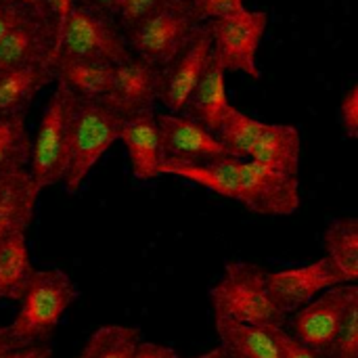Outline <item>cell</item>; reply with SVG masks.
Here are the masks:
<instances>
[{
  "instance_id": "cell-1",
  "label": "cell",
  "mask_w": 358,
  "mask_h": 358,
  "mask_svg": "<svg viewBox=\"0 0 358 358\" xmlns=\"http://www.w3.org/2000/svg\"><path fill=\"white\" fill-rule=\"evenodd\" d=\"M162 174L191 180L262 216H289L300 208V180L296 174L250 159L227 155L201 164L162 162Z\"/></svg>"
},
{
  "instance_id": "cell-2",
  "label": "cell",
  "mask_w": 358,
  "mask_h": 358,
  "mask_svg": "<svg viewBox=\"0 0 358 358\" xmlns=\"http://www.w3.org/2000/svg\"><path fill=\"white\" fill-rule=\"evenodd\" d=\"M214 317L258 327H285L287 315L279 310L268 292V271L248 260L224 266L220 281L210 289Z\"/></svg>"
},
{
  "instance_id": "cell-3",
  "label": "cell",
  "mask_w": 358,
  "mask_h": 358,
  "mask_svg": "<svg viewBox=\"0 0 358 358\" xmlns=\"http://www.w3.org/2000/svg\"><path fill=\"white\" fill-rule=\"evenodd\" d=\"M78 300V287L59 268L34 271L19 302L10 334L21 346L44 344L55 334L67 308Z\"/></svg>"
},
{
  "instance_id": "cell-4",
  "label": "cell",
  "mask_w": 358,
  "mask_h": 358,
  "mask_svg": "<svg viewBox=\"0 0 358 358\" xmlns=\"http://www.w3.org/2000/svg\"><path fill=\"white\" fill-rule=\"evenodd\" d=\"M130 57L132 52L128 48L126 36L115 19L76 2L52 46L48 65L52 67L57 59L117 65Z\"/></svg>"
},
{
  "instance_id": "cell-5",
  "label": "cell",
  "mask_w": 358,
  "mask_h": 358,
  "mask_svg": "<svg viewBox=\"0 0 358 358\" xmlns=\"http://www.w3.org/2000/svg\"><path fill=\"white\" fill-rule=\"evenodd\" d=\"M76 103L78 96L61 82H57L42 111L36 138L31 141L27 172L38 193L63 180L67 168V155H69Z\"/></svg>"
},
{
  "instance_id": "cell-6",
  "label": "cell",
  "mask_w": 358,
  "mask_h": 358,
  "mask_svg": "<svg viewBox=\"0 0 358 358\" xmlns=\"http://www.w3.org/2000/svg\"><path fill=\"white\" fill-rule=\"evenodd\" d=\"M122 122L124 117L103 103L78 99L71 124L67 168L61 180L67 193H78L96 162L107 153V149H111L115 141H120Z\"/></svg>"
},
{
  "instance_id": "cell-7",
  "label": "cell",
  "mask_w": 358,
  "mask_h": 358,
  "mask_svg": "<svg viewBox=\"0 0 358 358\" xmlns=\"http://www.w3.org/2000/svg\"><path fill=\"white\" fill-rule=\"evenodd\" d=\"M201 25L187 6L166 4L124 31V36L134 57L164 69L189 46Z\"/></svg>"
},
{
  "instance_id": "cell-8",
  "label": "cell",
  "mask_w": 358,
  "mask_h": 358,
  "mask_svg": "<svg viewBox=\"0 0 358 358\" xmlns=\"http://www.w3.org/2000/svg\"><path fill=\"white\" fill-rule=\"evenodd\" d=\"M268 25L264 10H250L206 23L212 38V55L224 71H241L252 80H260L258 48Z\"/></svg>"
},
{
  "instance_id": "cell-9",
  "label": "cell",
  "mask_w": 358,
  "mask_h": 358,
  "mask_svg": "<svg viewBox=\"0 0 358 358\" xmlns=\"http://www.w3.org/2000/svg\"><path fill=\"white\" fill-rule=\"evenodd\" d=\"M358 306L357 283H342L302 306L292 317V336L302 344L327 355L340 327L352 308Z\"/></svg>"
},
{
  "instance_id": "cell-10",
  "label": "cell",
  "mask_w": 358,
  "mask_h": 358,
  "mask_svg": "<svg viewBox=\"0 0 358 358\" xmlns=\"http://www.w3.org/2000/svg\"><path fill=\"white\" fill-rule=\"evenodd\" d=\"M155 124L162 162L201 164L227 157L216 134L182 113H155Z\"/></svg>"
},
{
  "instance_id": "cell-11",
  "label": "cell",
  "mask_w": 358,
  "mask_h": 358,
  "mask_svg": "<svg viewBox=\"0 0 358 358\" xmlns=\"http://www.w3.org/2000/svg\"><path fill=\"white\" fill-rule=\"evenodd\" d=\"M159 88L162 69L132 55L130 59L113 65V82L101 103L117 115L130 117L153 109L155 101H159Z\"/></svg>"
},
{
  "instance_id": "cell-12",
  "label": "cell",
  "mask_w": 358,
  "mask_h": 358,
  "mask_svg": "<svg viewBox=\"0 0 358 358\" xmlns=\"http://www.w3.org/2000/svg\"><path fill=\"white\" fill-rule=\"evenodd\" d=\"M342 283V277L327 258H321L306 266L268 273V292L279 310L287 317L313 302L319 294Z\"/></svg>"
},
{
  "instance_id": "cell-13",
  "label": "cell",
  "mask_w": 358,
  "mask_h": 358,
  "mask_svg": "<svg viewBox=\"0 0 358 358\" xmlns=\"http://www.w3.org/2000/svg\"><path fill=\"white\" fill-rule=\"evenodd\" d=\"M212 59V38L206 23L197 29L189 46L162 69L159 101L170 109V113H182L191 92L201 80Z\"/></svg>"
},
{
  "instance_id": "cell-14",
  "label": "cell",
  "mask_w": 358,
  "mask_h": 358,
  "mask_svg": "<svg viewBox=\"0 0 358 358\" xmlns=\"http://www.w3.org/2000/svg\"><path fill=\"white\" fill-rule=\"evenodd\" d=\"M52 44V21L44 13H31L0 40V71L19 65L48 63Z\"/></svg>"
},
{
  "instance_id": "cell-15",
  "label": "cell",
  "mask_w": 358,
  "mask_h": 358,
  "mask_svg": "<svg viewBox=\"0 0 358 358\" xmlns=\"http://www.w3.org/2000/svg\"><path fill=\"white\" fill-rule=\"evenodd\" d=\"M120 141L124 143L130 168L134 178L138 180H151L159 176L162 166V151H159V138H157V124H155V111H141L130 117H124Z\"/></svg>"
},
{
  "instance_id": "cell-16",
  "label": "cell",
  "mask_w": 358,
  "mask_h": 358,
  "mask_svg": "<svg viewBox=\"0 0 358 358\" xmlns=\"http://www.w3.org/2000/svg\"><path fill=\"white\" fill-rule=\"evenodd\" d=\"M38 197L27 168L0 174V239L29 229Z\"/></svg>"
},
{
  "instance_id": "cell-17",
  "label": "cell",
  "mask_w": 358,
  "mask_h": 358,
  "mask_svg": "<svg viewBox=\"0 0 358 358\" xmlns=\"http://www.w3.org/2000/svg\"><path fill=\"white\" fill-rule=\"evenodd\" d=\"M224 73L227 71L220 67V63L212 55L208 69L203 71L201 80L197 82L195 90L191 92V96L182 109V115L199 122L203 128H208L214 134L220 128L227 111L231 109Z\"/></svg>"
},
{
  "instance_id": "cell-18",
  "label": "cell",
  "mask_w": 358,
  "mask_h": 358,
  "mask_svg": "<svg viewBox=\"0 0 358 358\" xmlns=\"http://www.w3.org/2000/svg\"><path fill=\"white\" fill-rule=\"evenodd\" d=\"M55 80L48 63L19 65L0 71V117L25 115L36 94Z\"/></svg>"
},
{
  "instance_id": "cell-19",
  "label": "cell",
  "mask_w": 358,
  "mask_h": 358,
  "mask_svg": "<svg viewBox=\"0 0 358 358\" xmlns=\"http://www.w3.org/2000/svg\"><path fill=\"white\" fill-rule=\"evenodd\" d=\"M250 162L285 170L298 176L300 170V132L289 124H262L250 153Z\"/></svg>"
},
{
  "instance_id": "cell-20",
  "label": "cell",
  "mask_w": 358,
  "mask_h": 358,
  "mask_svg": "<svg viewBox=\"0 0 358 358\" xmlns=\"http://www.w3.org/2000/svg\"><path fill=\"white\" fill-rule=\"evenodd\" d=\"M220 348L227 358H281L271 327L239 323L224 317H214Z\"/></svg>"
},
{
  "instance_id": "cell-21",
  "label": "cell",
  "mask_w": 358,
  "mask_h": 358,
  "mask_svg": "<svg viewBox=\"0 0 358 358\" xmlns=\"http://www.w3.org/2000/svg\"><path fill=\"white\" fill-rule=\"evenodd\" d=\"M55 80L69 88L78 99L101 103L113 82V65L84 63V61H67L57 59L52 63Z\"/></svg>"
},
{
  "instance_id": "cell-22",
  "label": "cell",
  "mask_w": 358,
  "mask_h": 358,
  "mask_svg": "<svg viewBox=\"0 0 358 358\" xmlns=\"http://www.w3.org/2000/svg\"><path fill=\"white\" fill-rule=\"evenodd\" d=\"M25 233H13L0 239V300H19L34 275Z\"/></svg>"
},
{
  "instance_id": "cell-23",
  "label": "cell",
  "mask_w": 358,
  "mask_h": 358,
  "mask_svg": "<svg viewBox=\"0 0 358 358\" xmlns=\"http://www.w3.org/2000/svg\"><path fill=\"white\" fill-rule=\"evenodd\" d=\"M327 260L334 264L344 283H357L358 279V218L346 216L334 220L325 235Z\"/></svg>"
},
{
  "instance_id": "cell-24",
  "label": "cell",
  "mask_w": 358,
  "mask_h": 358,
  "mask_svg": "<svg viewBox=\"0 0 358 358\" xmlns=\"http://www.w3.org/2000/svg\"><path fill=\"white\" fill-rule=\"evenodd\" d=\"M141 329L132 325H105L96 329L76 358H132Z\"/></svg>"
},
{
  "instance_id": "cell-25",
  "label": "cell",
  "mask_w": 358,
  "mask_h": 358,
  "mask_svg": "<svg viewBox=\"0 0 358 358\" xmlns=\"http://www.w3.org/2000/svg\"><path fill=\"white\" fill-rule=\"evenodd\" d=\"M31 138L25 115L0 117V174L23 170L29 166Z\"/></svg>"
},
{
  "instance_id": "cell-26",
  "label": "cell",
  "mask_w": 358,
  "mask_h": 358,
  "mask_svg": "<svg viewBox=\"0 0 358 358\" xmlns=\"http://www.w3.org/2000/svg\"><path fill=\"white\" fill-rule=\"evenodd\" d=\"M262 124L264 122H260L231 105L220 128L216 130V138L224 147L227 155L237 157V159H248V153H250Z\"/></svg>"
},
{
  "instance_id": "cell-27",
  "label": "cell",
  "mask_w": 358,
  "mask_h": 358,
  "mask_svg": "<svg viewBox=\"0 0 358 358\" xmlns=\"http://www.w3.org/2000/svg\"><path fill=\"white\" fill-rule=\"evenodd\" d=\"M189 10L197 23H210L243 13L245 4L243 0H191Z\"/></svg>"
},
{
  "instance_id": "cell-28",
  "label": "cell",
  "mask_w": 358,
  "mask_h": 358,
  "mask_svg": "<svg viewBox=\"0 0 358 358\" xmlns=\"http://www.w3.org/2000/svg\"><path fill=\"white\" fill-rule=\"evenodd\" d=\"M325 358H358V306L346 317Z\"/></svg>"
},
{
  "instance_id": "cell-29",
  "label": "cell",
  "mask_w": 358,
  "mask_h": 358,
  "mask_svg": "<svg viewBox=\"0 0 358 358\" xmlns=\"http://www.w3.org/2000/svg\"><path fill=\"white\" fill-rule=\"evenodd\" d=\"M166 4H172V2L170 0H124L115 15V23L120 25L122 31H128L130 27L147 19L155 10L164 8Z\"/></svg>"
},
{
  "instance_id": "cell-30",
  "label": "cell",
  "mask_w": 358,
  "mask_h": 358,
  "mask_svg": "<svg viewBox=\"0 0 358 358\" xmlns=\"http://www.w3.org/2000/svg\"><path fill=\"white\" fill-rule=\"evenodd\" d=\"M271 334L279 346L281 358H325V355L317 352L315 348L302 344L298 338H294L285 327H271Z\"/></svg>"
},
{
  "instance_id": "cell-31",
  "label": "cell",
  "mask_w": 358,
  "mask_h": 358,
  "mask_svg": "<svg viewBox=\"0 0 358 358\" xmlns=\"http://www.w3.org/2000/svg\"><path fill=\"white\" fill-rule=\"evenodd\" d=\"M340 122L348 138L358 136V86H350L340 103Z\"/></svg>"
},
{
  "instance_id": "cell-32",
  "label": "cell",
  "mask_w": 358,
  "mask_h": 358,
  "mask_svg": "<svg viewBox=\"0 0 358 358\" xmlns=\"http://www.w3.org/2000/svg\"><path fill=\"white\" fill-rule=\"evenodd\" d=\"M31 13H38L34 8H27L13 0H0V40L23 19H27Z\"/></svg>"
},
{
  "instance_id": "cell-33",
  "label": "cell",
  "mask_w": 358,
  "mask_h": 358,
  "mask_svg": "<svg viewBox=\"0 0 358 358\" xmlns=\"http://www.w3.org/2000/svg\"><path fill=\"white\" fill-rule=\"evenodd\" d=\"M73 4H76V0H42V8H44L46 17L55 25V42H57V38H59V34L63 29V23H65V19H67V15H69Z\"/></svg>"
},
{
  "instance_id": "cell-34",
  "label": "cell",
  "mask_w": 358,
  "mask_h": 358,
  "mask_svg": "<svg viewBox=\"0 0 358 358\" xmlns=\"http://www.w3.org/2000/svg\"><path fill=\"white\" fill-rule=\"evenodd\" d=\"M132 358H180V355L164 344H155V342H138L136 350Z\"/></svg>"
},
{
  "instance_id": "cell-35",
  "label": "cell",
  "mask_w": 358,
  "mask_h": 358,
  "mask_svg": "<svg viewBox=\"0 0 358 358\" xmlns=\"http://www.w3.org/2000/svg\"><path fill=\"white\" fill-rule=\"evenodd\" d=\"M50 355H52V346L44 342V344H29V346L15 348L0 358H50Z\"/></svg>"
},
{
  "instance_id": "cell-36",
  "label": "cell",
  "mask_w": 358,
  "mask_h": 358,
  "mask_svg": "<svg viewBox=\"0 0 358 358\" xmlns=\"http://www.w3.org/2000/svg\"><path fill=\"white\" fill-rule=\"evenodd\" d=\"M15 348H21V342H17V338L10 334L8 327H0V357Z\"/></svg>"
},
{
  "instance_id": "cell-37",
  "label": "cell",
  "mask_w": 358,
  "mask_h": 358,
  "mask_svg": "<svg viewBox=\"0 0 358 358\" xmlns=\"http://www.w3.org/2000/svg\"><path fill=\"white\" fill-rule=\"evenodd\" d=\"M78 4H82V6H86V8H90V10H96V13H101V15L113 17V13H111V2H109V0H80ZM113 19H115V17H113Z\"/></svg>"
},
{
  "instance_id": "cell-38",
  "label": "cell",
  "mask_w": 358,
  "mask_h": 358,
  "mask_svg": "<svg viewBox=\"0 0 358 358\" xmlns=\"http://www.w3.org/2000/svg\"><path fill=\"white\" fill-rule=\"evenodd\" d=\"M185 358V357H180ZM191 358H227L224 355V350L220 348V346H216V348H212V350H208V352H203V355H197V357H191Z\"/></svg>"
},
{
  "instance_id": "cell-39",
  "label": "cell",
  "mask_w": 358,
  "mask_h": 358,
  "mask_svg": "<svg viewBox=\"0 0 358 358\" xmlns=\"http://www.w3.org/2000/svg\"><path fill=\"white\" fill-rule=\"evenodd\" d=\"M111 2V13H113V17L117 15V10H120V6H122V2L124 0H109Z\"/></svg>"
},
{
  "instance_id": "cell-40",
  "label": "cell",
  "mask_w": 358,
  "mask_h": 358,
  "mask_svg": "<svg viewBox=\"0 0 358 358\" xmlns=\"http://www.w3.org/2000/svg\"><path fill=\"white\" fill-rule=\"evenodd\" d=\"M172 4H178V6H187L189 8V4H191V0H170Z\"/></svg>"
}]
</instances>
